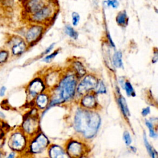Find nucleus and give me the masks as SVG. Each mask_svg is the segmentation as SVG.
Listing matches in <instances>:
<instances>
[{
  "instance_id": "f257e3e1",
  "label": "nucleus",
  "mask_w": 158,
  "mask_h": 158,
  "mask_svg": "<svg viewBox=\"0 0 158 158\" xmlns=\"http://www.w3.org/2000/svg\"><path fill=\"white\" fill-rule=\"evenodd\" d=\"M100 123L101 118L99 114L94 111L80 109L76 113L74 120L75 128L86 138H91L96 135Z\"/></svg>"
},
{
  "instance_id": "f03ea898",
  "label": "nucleus",
  "mask_w": 158,
  "mask_h": 158,
  "mask_svg": "<svg viewBox=\"0 0 158 158\" xmlns=\"http://www.w3.org/2000/svg\"><path fill=\"white\" fill-rule=\"evenodd\" d=\"M77 83L76 77L73 75H69L65 77L59 83L57 89V96L51 101L50 106L72 98L75 94Z\"/></svg>"
},
{
  "instance_id": "7ed1b4c3",
  "label": "nucleus",
  "mask_w": 158,
  "mask_h": 158,
  "mask_svg": "<svg viewBox=\"0 0 158 158\" xmlns=\"http://www.w3.org/2000/svg\"><path fill=\"white\" fill-rule=\"evenodd\" d=\"M7 146L15 152L23 151L27 146L26 135L22 130H15L10 133L7 138Z\"/></svg>"
},
{
  "instance_id": "20e7f679",
  "label": "nucleus",
  "mask_w": 158,
  "mask_h": 158,
  "mask_svg": "<svg viewBox=\"0 0 158 158\" xmlns=\"http://www.w3.org/2000/svg\"><path fill=\"white\" fill-rule=\"evenodd\" d=\"M7 46H10V54L12 56L18 57L23 54L27 48L28 44L25 40L18 35H12L7 41Z\"/></svg>"
},
{
  "instance_id": "39448f33",
  "label": "nucleus",
  "mask_w": 158,
  "mask_h": 158,
  "mask_svg": "<svg viewBox=\"0 0 158 158\" xmlns=\"http://www.w3.org/2000/svg\"><path fill=\"white\" fill-rule=\"evenodd\" d=\"M54 10V6H52L50 3L35 13L30 14L29 19L33 23L41 25L51 19L53 15Z\"/></svg>"
},
{
  "instance_id": "423d86ee",
  "label": "nucleus",
  "mask_w": 158,
  "mask_h": 158,
  "mask_svg": "<svg viewBox=\"0 0 158 158\" xmlns=\"http://www.w3.org/2000/svg\"><path fill=\"white\" fill-rule=\"evenodd\" d=\"M39 122L36 112L31 110L25 117L22 124V131L26 135H33L38 128Z\"/></svg>"
},
{
  "instance_id": "0eeeda50",
  "label": "nucleus",
  "mask_w": 158,
  "mask_h": 158,
  "mask_svg": "<svg viewBox=\"0 0 158 158\" xmlns=\"http://www.w3.org/2000/svg\"><path fill=\"white\" fill-rule=\"evenodd\" d=\"M44 31L41 25L35 24L30 26L25 33V40L27 44L32 46L35 44L41 38Z\"/></svg>"
},
{
  "instance_id": "6e6552de",
  "label": "nucleus",
  "mask_w": 158,
  "mask_h": 158,
  "mask_svg": "<svg viewBox=\"0 0 158 158\" xmlns=\"http://www.w3.org/2000/svg\"><path fill=\"white\" fill-rule=\"evenodd\" d=\"M50 3V0H27L23 2L24 10L28 15L35 13Z\"/></svg>"
},
{
  "instance_id": "1a4fd4ad",
  "label": "nucleus",
  "mask_w": 158,
  "mask_h": 158,
  "mask_svg": "<svg viewBox=\"0 0 158 158\" xmlns=\"http://www.w3.org/2000/svg\"><path fill=\"white\" fill-rule=\"evenodd\" d=\"M49 141L46 136L40 133L36 136L30 144V151L33 153L42 152L48 145Z\"/></svg>"
},
{
  "instance_id": "9d476101",
  "label": "nucleus",
  "mask_w": 158,
  "mask_h": 158,
  "mask_svg": "<svg viewBox=\"0 0 158 158\" xmlns=\"http://www.w3.org/2000/svg\"><path fill=\"white\" fill-rule=\"evenodd\" d=\"M98 82L97 79L94 76L91 75H86L77 86V91L80 94H83L89 90L95 88Z\"/></svg>"
},
{
  "instance_id": "9b49d317",
  "label": "nucleus",
  "mask_w": 158,
  "mask_h": 158,
  "mask_svg": "<svg viewBox=\"0 0 158 158\" xmlns=\"http://www.w3.org/2000/svg\"><path fill=\"white\" fill-rule=\"evenodd\" d=\"M85 152L84 145L77 141L69 143L67 147V154L70 158H80Z\"/></svg>"
},
{
  "instance_id": "f8f14e48",
  "label": "nucleus",
  "mask_w": 158,
  "mask_h": 158,
  "mask_svg": "<svg viewBox=\"0 0 158 158\" xmlns=\"http://www.w3.org/2000/svg\"><path fill=\"white\" fill-rule=\"evenodd\" d=\"M44 89V86L42 81L39 78H35L29 83L27 87L28 95L30 97L35 98L41 93Z\"/></svg>"
},
{
  "instance_id": "ddd939ff",
  "label": "nucleus",
  "mask_w": 158,
  "mask_h": 158,
  "mask_svg": "<svg viewBox=\"0 0 158 158\" xmlns=\"http://www.w3.org/2000/svg\"><path fill=\"white\" fill-rule=\"evenodd\" d=\"M49 154L51 158H70L63 149L57 145H53L49 148Z\"/></svg>"
},
{
  "instance_id": "4468645a",
  "label": "nucleus",
  "mask_w": 158,
  "mask_h": 158,
  "mask_svg": "<svg viewBox=\"0 0 158 158\" xmlns=\"http://www.w3.org/2000/svg\"><path fill=\"white\" fill-rule=\"evenodd\" d=\"M116 22L120 27H127L128 23V17L125 10L119 12L116 16Z\"/></svg>"
},
{
  "instance_id": "2eb2a0df",
  "label": "nucleus",
  "mask_w": 158,
  "mask_h": 158,
  "mask_svg": "<svg viewBox=\"0 0 158 158\" xmlns=\"http://www.w3.org/2000/svg\"><path fill=\"white\" fill-rule=\"evenodd\" d=\"M81 104L86 108L91 109L96 106V101L94 96L88 94L83 97L81 100Z\"/></svg>"
},
{
  "instance_id": "dca6fc26",
  "label": "nucleus",
  "mask_w": 158,
  "mask_h": 158,
  "mask_svg": "<svg viewBox=\"0 0 158 158\" xmlns=\"http://www.w3.org/2000/svg\"><path fill=\"white\" fill-rule=\"evenodd\" d=\"M48 96L44 94H39L36 99V104L40 109L45 108L48 104Z\"/></svg>"
},
{
  "instance_id": "f3484780",
  "label": "nucleus",
  "mask_w": 158,
  "mask_h": 158,
  "mask_svg": "<svg viewBox=\"0 0 158 158\" xmlns=\"http://www.w3.org/2000/svg\"><path fill=\"white\" fill-rule=\"evenodd\" d=\"M10 52L6 48L0 49V66L4 65L7 62L10 58Z\"/></svg>"
},
{
  "instance_id": "a211bd4d",
  "label": "nucleus",
  "mask_w": 158,
  "mask_h": 158,
  "mask_svg": "<svg viewBox=\"0 0 158 158\" xmlns=\"http://www.w3.org/2000/svg\"><path fill=\"white\" fill-rule=\"evenodd\" d=\"M112 62L114 65L117 68H123L122 54L120 51H117L112 57Z\"/></svg>"
},
{
  "instance_id": "6ab92c4d",
  "label": "nucleus",
  "mask_w": 158,
  "mask_h": 158,
  "mask_svg": "<svg viewBox=\"0 0 158 158\" xmlns=\"http://www.w3.org/2000/svg\"><path fill=\"white\" fill-rule=\"evenodd\" d=\"M73 69L76 71V73L80 77H83L85 74V73H86L85 69L83 65L80 61L73 62Z\"/></svg>"
},
{
  "instance_id": "aec40b11",
  "label": "nucleus",
  "mask_w": 158,
  "mask_h": 158,
  "mask_svg": "<svg viewBox=\"0 0 158 158\" xmlns=\"http://www.w3.org/2000/svg\"><path fill=\"white\" fill-rule=\"evenodd\" d=\"M143 139H144V143L145 146L147 149V151H148V153L150 154V156H151V157L152 158H157V152L150 145V144L149 143V142L147 139V138H146V136L145 135V134L144 135Z\"/></svg>"
},
{
  "instance_id": "412c9836",
  "label": "nucleus",
  "mask_w": 158,
  "mask_h": 158,
  "mask_svg": "<svg viewBox=\"0 0 158 158\" xmlns=\"http://www.w3.org/2000/svg\"><path fill=\"white\" fill-rule=\"evenodd\" d=\"M118 104L120 106V107L123 112V114L127 117L129 115V109L128 108L126 101L125 99L123 97H120L118 99Z\"/></svg>"
},
{
  "instance_id": "4be33fe9",
  "label": "nucleus",
  "mask_w": 158,
  "mask_h": 158,
  "mask_svg": "<svg viewBox=\"0 0 158 158\" xmlns=\"http://www.w3.org/2000/svg\"><path fill=\"white\" fill-rule=\"evenodd\" d=\"M65 32L69 36H70V38H72L73 40H77V38L78 37V32L76 30H75V29L70 25L65 26Z\"/></svg>"
},
{
  "instance_id": "5701e85b",
  "label": "nucleus",
  "mask_w": 158,
  "mask_h": 158,
  "mask_svg": "<svg viewBox=\"0 0 158 158\" xmlns=\"http://www.w3.org/2000/svg\"><path fill=\"white\" fill-rule=\"evenodd\" d=\"M123 88H124L126 91L127 94L128 96H135V91L132 87V85L129 81H126L124 83V85L123 86Z\"/></svg>"
},
{
  "instance_id": "b1692460",
  "label": "nucleus",
  "mask_w": 158,
  "mask_h": 158,
  "mask_svg": "<svg viewBox=\"0 0 158 158\" xmlns=\"http://www.w3.org/2000/svg\"><path fill=\"white\" fill-rule=\"evenodd\" d=\"M146 124L148 127V128H149V135L152 138H156L157 136V135L154 131V127L152 124V123H151L148 120H146Z\"/></svg>"
},
{
  "instance_id": "393cba45",
  "label": "nucleus",
  "mask_w": 158,
  "mask_h": 158,
  "mask_svg": "<svg viewBox=\"0 0 158 158\" xmlns=\"http://www.w3.org/2000/svg\"><path fill=\"white\" fill-rule=\"evenodd\" d=\"M80 15L76 12H73L72 14V25L73 26H77L80 21Z\"/></svg>"
},
{
  "instance_id": "a878e982",
  "label": "nucleus",
  "mask_w": 158,
  "mask_h": 158,
  "mask_svg": "<svg viewBox=\"0 0 158 158\" xmlns=\"http://www.w3.org/2000/svg\"><path fill=\"white\" fill-rule=\"evenodd\" d=\"M58 53H59V50L55 51L51 54H49L46 56L45 57H44V59H43V61L46 62H50L52 60H53V59L55 58V57L58 54Z\"/></svg>"
},
{
  "instance_id": "bb28decb",
  "label": "nucleus",
  "mask_w": 158,
  "mask_h": 158,
  "mask_svg": "<svg viewBox=\"0 0 158 158\" xmlns=\"http://www.w3.org/2000/svg\"><path fill=\"white\" fill-rule=\"evenodd\" d=\"M96 89V91L97 93H104L106 92V88L104 86V83L102 81L98 82V84L95 88Z\"/></svg>"
},
{
  "instance_id": "cd10ccee",
  "label": "nucleus",
  "mask_w": 158,
  "mask_h": 158,
  "mask_svg": "<svg viewBox=\"0 0 158 158\" xmlns=\"http://www.w3.org/2000/svg\"><path fill=\"white\" fill-rule=\"evenodd\" d=\"M106 3L108 7H112L114 9L117 8L119 6V2L117 0H106Z\"/></svg>"
},
{
  "instance_id": "c85d7f7f",
  "label": "nucleus",
  "mask_w": 158,
  "mask_h": 158,
  "mask_svg": "<svg viewBox=\"0 0 158 158\" xmlns=\"http://www.w3.org/2000/svg\"><path fill=\"white\" fill-rule=\"evenodd\" d=\"M123 139H124V141H125V143L127 146H129L131 144V138L130 133L127 131H125L123 133Z\"/></svg>"
},
{
  "instance_id": "c756f323",
  "label": "nucleus",
  "mask_w": 158,
  "mask_h": 158,
  "mask_svg": "<svg viewBox=\"0 0 158 158\" xmlns=\"http://www.w3.org/2000/svg\"><path fill=\"white\" fill-rule=\"evenodd\" d=\"M1 118H0V121H1ZM6 134H7V132L1 127V122H0V139L6 138Z\"/></svg>"
},
{
  "instance_id": "7c9ffc66",
  "label": "nucleus",
  "mask_w": 158,
  "mask_h": 158,
  "mask_svg": "<svg viewBox=\"0 0 158 158\" xmlns=\"http://www.w3.org/2000/svg\"><path fill=\"white\" fill-rule=\"evenodd\" d=\"M6 90H7V88L6 86H2L0 88V97L1 98L4 97L6 93Z\"/></svg>"
},
{
  "instance_id": "2f4dec72",
  "label": "nucleus",
  "mask_w": 158,
  "mask_h": 158,
  "mask_svg": "<svg viewBox=\"0 0 158 158\" xmlns=\"http://www.w3.org/2000/svg\"><path fill=\"white\" fill-rule=\"evenodd\" d=\"M15 157H16V152L11 151L9 153L6 154L4 157V158H15Z\"/></svg>"
},
{
  "instance_id": "473e14b6",
  "label": "nucleus",
  "mask_w": 158,
  "mask_h": 158,
  "mask_svg": "<svg viewBox=\"0 0 158 158\" xmlns=\"http://www.w3.org/2000/svg\"><path fill=\"white\" fill-rule=\"evenodd\" d=\"M54 43H52V44H51L49 46H48L46 49H45V51L41 54L42 55H45V54H48L52 49V48H53V47H54Z\"/></svg>"
},
{
  "instance_id": "72a5a7b5",
  "label": "nucleus",
  "mask_w": 158,
  "mask_h": 158,
  "mask_svg": "<svg viewBox=\"0 0 158 158\" xmlns=\"http://www.w3.org/2000/svg\"><path fill=\"white\" fill-rule=\"evenodd\" d=\"M149 113H150V107H147L143 109L142 110V115L143 116H146Z\"/></svg>"
},
{
  "instance_id": "f704fd0d",
  "label": "nucleus",
  "mask_w": 158,
  "mask_h": 158,
  "mask_svg": "<svg viewBox=\"0 0 158 158\" xmlns=\"http://www.w3.org/2000/svg\"><path fill=\"white\" fill-rule=\"evenodd\" d=\"M158 59V55H157V51H156L154 54V56L152 57V63H155L157 61Z\"/></svg>"
},
{
  "instance_id": "c9c22d12",
  "label": "nucleus",
  "mask_w": 158,
  "mask_h": 158,
  "mask_svg": "<svg viewBox=\"0 0 158 158\" xmlns=\"http://www.w3.org/2000/svg\"><path fill=\"white\" fill-rule=\"evenodd\" d=\"M6 142V138L4 139H0V149H2L4 144Z\"/></svg>"
},
{
  "instance_id": "e433bc0d",
  "label": "nucleus",
  "mask_w": 158,
  "mask_h": 158,
  "mask_svg": "<svg viewBox=\"0 0 158 158\" xmlns=\"http://www.w3.org/2000/svg\"><path fill=\"white\" fill-rule=\"evenodd\" d=\"M6 154V152L2 150V149H0V158H4L5 155Z\"/></svg>"
},
{
  "instance_id": "4c0bfd02",
  "label": "nucleus",
  "mask_w": 158,
  "mask_h": 158,
  "mask_svg": "<svg viewBox=\"0 0 158 158\" xmlns=\"http://www.w3.org/2000/svg\"><path fill=\"white\" fill-rule=\"evenodd\" d=\"M5 117H6L5 114H4L2 112L0 111V118H1V119H4Z\"/></svg>"
},
{
  "instance_id": "58836bf2",
  "label": "nucleus",
  "mask_w": 158,
  "mask_h": 158,
  "mask_svg": "<svg viewBox=\"0 0 158 158\" xmlns=\"http://www.w3.org/2000/svg\"><path fill=\"white\" fill-rule=\"evenodd\" d=\"M18 1H22V2H24V1H27V0H18Z\"/></svg>"
},
{
  "instance_id": "ea45409f",
  "label": "nucleus",
  "mask_w": 158,
  "mask_h": 158,
  "mask_svg": "<svg viewBox=\"0 0 158 158\" xmlns=\"http://www.w3.org/2000/svg\"><path fill=\"white\" fill-rule=\"evenodd\" d=\"M0 1H1V0H0Z\"/></svg>"
}]
</instances>
